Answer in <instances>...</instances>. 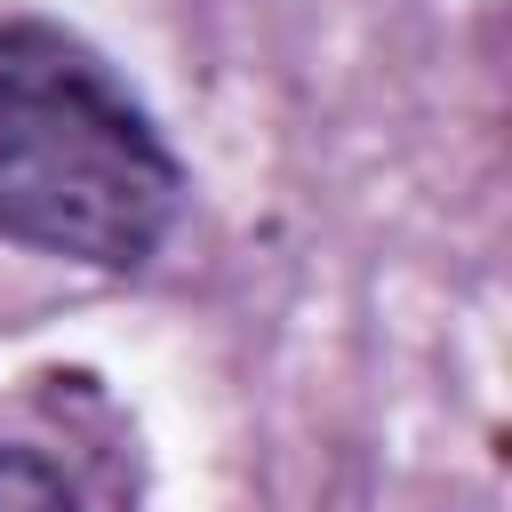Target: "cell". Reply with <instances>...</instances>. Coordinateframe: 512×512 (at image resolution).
I'll list each match as a JSON object with an SVG mask.
<instances>
[{"label": "cell", "mask_w": 512, "mask_h": 512, "mask_svg": "<svg viewBox=\"0 0 512 512\" xmlns=\"http://www.w3.org/2000/svg\"><path fill=\"white\" fill-rule=\"evenodd\" d=\"M176 208L184 168L120 72L64 24H0V240L136 272Z\"/></svg>", "instance_id": "6da1fadb"}, {"label": "cell", "mask_w": 512, "mask_h": 512, "mask_svg": "<svg viewBox=\"0 0 512 512\" xmlns=\"http://www.w3.org/2000/svg\"><path fill=\"white\" fill-rule=\"evenodd\" d=\"M0 512H80L72 480L32 456V448H0Z\"/></svg>", "instance_id": "7a4b0ae2"}]
</instances>
